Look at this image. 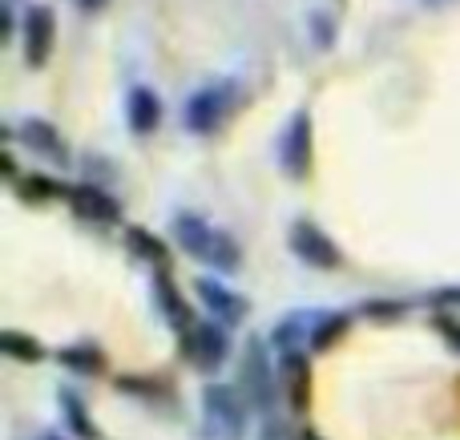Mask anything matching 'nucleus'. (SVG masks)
<instances>
[{
    "mask_svg": "<svg viewBox=\"0 0 460 440\" xmlns=\"http://www.w3.org/2000/svg\"><path fill=\"white\" fill-rule=\"evenodd\" d=\"M174 234H178V242H182L190 255L207 259V263H215V267H226V271H234V267H238V247H234V239H230V234H223V231H210L202 218L178 215Z\"/></svg>",
    "mask_w": 460,
    "mask_h": 440,
    "instance_id": "obj_1",
    "label": "nucleus"
},
{
    "mask_svg": "<svg viewBox=\"0 0 460 440\" xmlns=\"http://www.w3.org/2000/svg\"><path fill=\"white\" fill-rule=\"evenodd\" d=\"M226 105H230V85H207V89H199V93H190L182 121L194 134H207V129H215L218 121H223Z\"/></svg>",
    "mask_w": 460,
    "mask_h": 440,
    "instance_id": "obj_2",
    "label": "nucleus"
},
{
    "mask_svg": "<svg viewBox=\"0 0 460 440\" xmlns=\"http://www.w3.org/2000/svg\"><path fill=\"white\" fill-rule=\"evenodd\" d=\"M49 45H53V13L45 4H32L29 16H24V53H29V61H45Z\"/></svg>",
    "mask_w": 460,
    "mask_h": 440,
    "instance_id": "obj_3",
    "label": "nucleus"
},
{
    "mask_svg": "<svg viewBox=\"0 0 460 440\" xmlns=\"http://www.w3.org/2000/svg\"><path fill=\"white\" fill-rule=\"evenodd\" d=\"M190 356L199 368H218L226 356V331L215 323H194L190 328Z\"/></svg>",
    "mask_w": 460,
    "mask_h": 440,
    "instance_id": "obj_4",
    "label": "nucleus"
},
{
    "mask_svg": "<svg viewBox=\"0 0 460 440\" xmlns=\"http://www.w3.org/2000/svg\"><path fill=\"white\" fill-rule=\"evenodd\" d=\"M207 417H210V425H218L230 436L243 433V409H238L234 392H226V388H218V384L207 388Z\"/></svg>",
    "mask_w": 460,
    "mask_h": 440,
    "instance_id": "obj_5",
    "label": "nucleus"
},
{
    "mask_svg": "<svg viewBox=\"0 0 460 440\" xmlns=\"http://www.w3.org/2000/svg\"><path fill=\"white\" fill-rule=\"evenodd\" d=\"M291 247H295V255L307 259V263H315V267H335L340 263V251H335L319 231H311V226H295Z\"/></svg>",
    "mask_w": 460,
    "mask_h": 440,
    "instance_id": "obj_6",
    "label": "nucleus"
},
{
    "mask_svg": "<svg viewBox=\"0 0 460 440\" xmlns=\"http://www.w3.org/2000/svg\"><path fill=\"white\" fill-rule=\"evenodd\" d=\"M307 154H311V121H307V113H295L291 129H287V142H283V158L295 174H303L307 170Z\"/></svg>",
    "mask_w": 460,
    "mask_h": 440,
    "instance_id": "obj_7",
    "label": "nucleus"
},
{
    "mask_svg": "<svg viewBox=\"0 0 460 440\" xmlns=\"http://www.w3.org/2000/svg\"><path fill=\"white\" fill-rule=\"evenodd\" d=\"M158 118H162V105H158V97H154V89L137 85L134 93H129V126H134L137 134H150V129L158 126Z\"/></svg>",
    "mask_w": 460,
    "mask_h": 440,
    "instance_id": "obj_8",
    "label": "nucleus"
},
{
    "mask_svg": "<svg viewBox=\"0 0 460 440\" xmlns=\"http://www.w3.org/2000/svg\"><path fill=\"white\" fill-rule=\"evenodd\" d=\"M243 376H246V388H251L254 404H262V409H267V404H270V372H267V360H262L259 344H251V352H246Z\"/></svg>",
    "mask_w": 460,
    "mask_h": 440,
    "instance_id": "obj_9",
    "label": "nucleus"
},
{
    "mask_svg": "<svg viewBox=\"0 0 460 440\" xmlns=\"http://www.w3.org/2000/svg\"><path fill=\"white\" fill-rule=\"evenodd\" d=\"M199 295L207 299V307H210L215 315H226V320H238V315H243V299H238L234 291H226L223 283L199 279Z\"/></svg>",
    "mask_w": 460,
    "mask_h": 440,
    "instance_id": "obj_10",
    "label": "nucleus"
},
{
    "mask_svg": "<svg viewBox=\"0 0 460 440\" xmlns=\"http://www.w3.org/2000/svg\"><path fill=\"white\" fill-rule=\"evenodd\" d=\"M287 392L295 396V409H303V404H307V364H303V356H287Z\"/></svg>",
    "mask_w": 460,
    "mask_h": 440,
    "instance_id": "obj_11",
    "label": "nucleus"
},
{
    "mask_svg": "<svg viewBox=\"0 0 460 440\" xmlns=\"http://www.w3.org/2000/svg\"><path fill=\"white\" fill-rule=\"evenodd\" d=\"M73 198H77V210H85V215H97V218H113V215H118V207H113L102 190L81 186V190H73Z\"/></svg>",
    "mask_w": 460,
    "mask_h": 440,
    "instance_id": "obj_12",
    "label": "nucleus"
},
{
    "mask_svg": "<svg viewBox=\"0 0 460 440\" xmlns=\"http://www.w3.org/2000/svg\"><path fill=\"white\" fill-rule=\"evenodd\" d=\"M24 134H29V145H37V150L53 154V158H61V154H65V150H61V145H57V142H53V137H57V134H53V129H49V126H45V121H29V126H24Z\"/></svg>",
    "mask_w": 460,
    "mask_h": 440,
    "instance_id": "obj_13",
    "label": "nucleus"
},
{
    "mask_svg": "<svg viewBox=\"0 0 460 440\" xmlns=\"http://www.w3.org/2000/svg\"><path fill=\"white\" fill-rule=\"evenodd\" d=\"M61 360L77 372H102V352H89V348H69L61 352Z\"/></svg>",
    "mask_w": 460,
    "mask_h": 440,
    "instance_id": "obj_14",
    "label": "nucleus"
},
{
    "mask_svg": "<svg viewBox=\"0 0 460 440\" xmlns=\"http://www.w3.org/2000/svg\"><path fill=\"white\" fill-rule=\"evenodd\" d=\"M343 323H348L343 315H327V320H315V331H311V344H315V348L332 344V339L343 331Z\"/></svg>",
    "mask_w": 460,
    "mask_h": 440,
    "instance_id": "obj_15",
    "label": "nucleus"
},
{
    "mask_svg": "<svg viewBox=\"0 0 460 440\" xmlns=\"http://www.w3.org/2000/svg\"><path fill=\"white\" fill-rule=\"evenodd\" d=\"M0 348H4L8 356H21V360H40V348L32 344V339H21V336H13V331H8L4 339H0Z\"/></svg>",
    "mask_w": 460,
    "mask_h": 440,
    "instance_id": "obj_16",
    "label": "nucleus"
},
{
    "mask_svg": "<svg viewBox=\"0 0 460 440\" xmlns=\"http://www.w3.org/2000/svg\"><path fill=\"white\" fill-rule=\"evenodd\" d=\"M93 4H102V0H85V8H93Z\"/></svg>",
    "mask_w": 460,
    "mask_h": 440,
    "instance_id": "obj_17",
    "label": "nucleus"
},
{
    "mask_svg": "<svg viewBox=\"0 0 460 440\" xmlns=\"http://www.w3.org/2000/svg\"><path fill=\"white\" fill-rule=\"evenodd\" d=\"M49 440H57V436H49Z\"/></svg>",
    "mask_w": 460,
    "mask_h": 440,
    "instance_id": "obj_18",
    "label": "nucleus"
}]
</instances>
